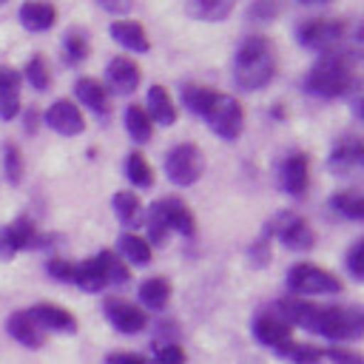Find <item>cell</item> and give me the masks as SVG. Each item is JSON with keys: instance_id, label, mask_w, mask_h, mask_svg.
Instances as JSON below:
<instances>
[{"instance_id": "20", "label": "cell", "mask_w": 364, "mask_h": 364, "mask_svg": "<svg viewBox=\"0 0 364 364\" xmlns=\"http://www.w3.org/2000/svg\"><path fill=\"white\" fill-rule=\"evenodd\" d=\"M111 37L119 46H125L128 51H136V54H145L151 48L148 34H145V28L136 20H114L111 23Z\"/></svg>"}, {"instance_id": "6", "label": "cell", "mask_w": 364, "mask_h": 364, "mask_svg": "<svg viewBox=\"0 0 364 364\" xmlns=\"http://www.w3.org/2000/svg\"><path fill=\"white\" fill-rule=\"evenodd\" d=\"M344 23L341 20H330V17H316V20H304L296 28V40L310 48V51H338V43L344 40Z\"/></svg>"}, {"instance_id": "25", "label": "cell", "mask_w": 364, "mask_h": 364, "mask_svg": "<svg viewBox=\"0 0 364 364\" xmlns=\"http://www.w3.org/2000/svg\"><path fill=\"white\" fill-rule=\"evenodd\" d=\"M74 91H77L80 102L88 105L91 111H97V114H108V91L102 88L100 80L82 77V80H77V88H74Z\"/></svg>"}, {"instance_id": "32", "label": "cell", "mask_w": 364, "mask_h": 364, "mask_svg": "<svg viewBox=\"0 0 364 364\" xmlns=\"http://www.w3.org/2000/svg\"><path fill=\"white\" fill-rule=\"evenodd\" d=\"M330 205H333L338 213L350 216V219H361V216H364V196H361L358 191L333 193V196H330Z\"/></svg>"}, {"instance_id": "10", "label": "cell", "mask_w": 364, "mask_h": 364, "mask_svg": "<svg viewBox=\"0 0 364 364\" xmlns=\"http://www.w3.org/2000/svg\"><path fill=\"white\" fill-rule=\"evenodd\" d=\"M105 316L119 333H139L148 324L145 310L125 299H105Z\"/></svg>"}, {"instance_id": "18", "label": "cell", "mask_w": 364, "mask_h": 364, "mask_svg": "<svg viewBox=\"0 0 364 364\" xmlns=\"http://www.w3.org/2000/svg\"><path fill=\"white\" fill-rule=\"evenodd\" d=\"M6 330H9V336H11L14 341H20L23 347H31V350H37V347L43 344V338H46V333L31 321V316H28L26 310L11 313L9 321H6Z\"/></svg>"}, {"instance_id": "34", "label": "cell", "mask_w": 364, "mask_h": 364, "mask_svg": "<svg viewBox=\"0 0 364 364\" xmlns=\"http://www.w3.org/2000/svg\"><path fill=\"white\" fill-rule=\"evenodd\" d=\"M282 355H284L287 361H293V364H321L324 350H318V347H313V344L290 341V344L282 350Z\"/></svg>"}, {"instance_id": "19", "label": "cell", "mask_w": 364, "mask_h": 364, "mask_svg": "<svg viewBox=\"0 0 364 364\" xmlns=\"http://www.w3.org/2000/svg\"><path fill=\"white\" fill-rule=\"evenodd\" d=\"M20 111V74L9 65L0 68V119H14Z\"/></svg>"}, {"instance_id": "9", "label": "cell", "mask_w": 364, "mask_h": 364, "mask_svg": "<svg viewBox=\"0 0 364 364\" xmlns=\"http://www.w3.org/2000/svg\"><path fill=\"white\" fill-rule=\"evenodd\" d=\"M37 242H40V233H37L34 222L26 219V216H20V219H14L11 225L0 228V259L9 262L17 250L31 247V245H37Z\"/></svg>"}, {"instance_id": "35", "label": "cell", "mask_w": 364, "mask_h": 364, "mask_svg": "<svg viewBox=\"0 0 364 364\" xmlns=\"http://www.w3.org/2000/svg\"><path fill=\"white\" fill-rule=\"evenodd\" d=\"M145 225H148V233H151V242L154 245H162L165 239H168V222H165V213H162V208H159V202H154L151 208H148V216H145Z\"/></svg>"}, {"instance_id": "33", "label": "cell", "mask_w": 364, "mask_h": 364, "mask_svg": "<svg viewBox=\"0 0 364 364\" xmlns=\"http://www.w3.org/2000/svg\"><path fill=\"white\" fill-rule=\"evenodd\" d=\"M97 259H100V264H102V273H105V282H108V284H125V282L131 279V273H128V267L122 264V259L114 256L111 250L97 253Z\"/></svg>"}, {"instance_id": "39", "label": "cell", "mask_w": 364, "mask_h": 364, "mask_svg": "<svg viewBox=\"0 0 364 364\" xmlns=\"http://www.w3.org/2000/svg\"><path fill=\"white\" fill-rule=\"evenodd\" d=\"M347 270L353 279H364V239L353 242V247L347 250Z\"/></svg>"}, {"instance_id": "4", "label": "cell", "mask_w": 364, "mask_h": 364, "mask_svg": "<svg viewBox=\"0 0 364 364\" xmlns=\"http://www.w3.org/2000/svg\"><path fill=\"white\" fill-rule=\"evenodd\" d=\"M205 171V154L199 151V145L193 142H179L176 148L168 151L165 156V173L173 185L179 188H188L193 185Z\"/></svg>"}, {"instance_id": "38", "label": "cell", "mask_w": 364, "mask_h": 364, "mask_svg": "<svg viewBox=\"0 0 364 364\" xmlns=\"http://www.w3.org/2000/svg\"><path fill=\"white\" fill-rule=\"evenodd\" d=\"M63 48H65V63H82L85 60V54H88V40L80 34V31H71L68 37H65V43H63Z\"/></svg>"}, {"instance_id": "41", "label": "cell", "mask_w": 364, "mask_h": 364, "mask_svg": "<svg viewBox=\"0 0 364 364\" xmlns=\"http://www.w3.org/2000/svg\"><path fill=\"white\" fill-rule=\"evenodd\" d=\"M48 273H51L57 282H74V264H71L68 259H60V256L48 259Z\"/></svg>"}, {"instance_id": "29", "label": "cell", "mask_w": 364, "mask_h": 364, "mask_svg": "<svg viewBox=\"0 0 364 364\" xmlns=\"http://www.w3.org/2000/svg\"><path fill=\"white\" fill-rule=\"evenodd\" d=\"M125 128H128V134H131L134 142H148L151 134H154V122L148 119L145 108L136 105V102H131L125 108Z\"/></svg>"}, {"instance_id": "27", "label": "cell", "mask_w": 364, "mask_h": 364, "mask_svg": "<svg viewBox=\"0 0 364 364\" xmlns=\"http://www.w3.org/2000/svg\"><path fill=\"white\" fill-rule=\"evenodd\" d=\"M168 299H171V282H168L165 276H151V279L142 282V287H139V301H142L145 307L162 310V307L168 304Z\"/></svg>"}, {"instance_id": "28", "label": "cell", "mask_w": 364, "mask_h": 364, "mask_svg": "<svg viewBox=\"0 0 364 364\" xmlns=\"http://www.w3.org/2000/svg\"><path fill=\"white\" fill-rule=\"evenodd\" d=\"M185 11L196 20H225L233 11L230 0H191L185 3Z\"/></svg>"}, {"instance_id": "26", "label": "cell", "mask_w": 364, "mask_h": 364, "mask_svg": "<svg viewBox=\"0 0 364 364\" xmlns=\"http://www.w3.org/2000/svg\"><path fill=\"white\" fill-rule=\"evenodd\" d=\"M74 284H80L82 290H88V293H97V290H102L108 282H105V273H102V264H100V259L94 256V259H85V262H80V264H74Z\"/></svg>"}, {"instance_id": "17", "label": "cell", "mask_w": 364, "mask_h": 364, "mask_svg": "<svg viewBox=\"0 0 364 364\" xmlns=\"http://www.w3.org/2000/svg\"><path fill=\"white\" fill-rule=\"evenodd\" d=\"M156 202H159V208H162L165 222H168L171 230H176V233H182V236H193V233H196V219H193L191 208H188L179 196H162V199H156Z\"/></svg>"}, {"instance_id": "3", "label": "cell", "mask_w": 364, "mask_h": 364, "mask_svg": "<svg viewBox=\"0 0 364 364\" xmlns=\"http://www.w3.org/2000/svg\"><path fill=\"white\" fill-rule=\"evenodd\" d=\"M364 318L358 310H344V307H316L310 318V333H318L333 341H350L361 336Z\"/></svg>"}, {"instance_id": "7", "label": "cell", "mask_w": 364, "mask_h": 364, "mask_svg": "<svg viewBox=\"0 0 364 364\" xmlns=\"http://www.w3.org/2000/svg\"><path fill=\"white\" fill-rule=\"evenodd\" d=\"M270 236H276L287 250H296V253L310 250L313 242H316L313 228L293 210H282L270 219Z\"/></svg>"}, {"instance_id": "13", "label": "cell", "mask_w": 364, "mask_h": 364, "mask_svg": "<svg viewBox=\"0 0 364 364\" xmlns=\"http://www.w3.org/2000/svg\"><path fill=\"white\" fill-rule=\"evenodd\" d=\"M253 336H256L264 347H270L273 353H279V355H282V350L293 341V330H290L282 318H276L273 313H264V316H259V318L253 321Z\"/></svg>"}, {"instance_id": "8", "label": "cell", "mask_w": 364, "mask_h": 364, "mask_svg": "<svg viewBox=\"0 0 364 364\" xmlns=\"http://www.w3.org/2000/svg\"><path fill=\"white\" fill-rule=\"evenodd\" d=\"M205 119L213 128V134L222 136V139H228V142L236 139L242 134V128H245V111H242L239 100L225 97V94L216 97V102L210 105V111H208Z\"/></svg>"}, {"instance_id": "31", "label": "cell", "mask_w": 364, "mask_h": 364, "mask_svg": "<svg viewBox=\"0 0 364 364\" xmlns=\"http://www.w3.org/2000/svg\"><path fill=\"white\" fill-rule=\"evenodd\" d=\"M119 256H125L131 264H148L151 262V245L142 239V236H136V233H125L122 239H119Z\"/></svg>"}, {"instance_id": "16", "label": "cell", "mask_w": 364, "mask_h": 364, "mask_svg": "<svg viewBox=\"0 0 364 364\" xmlns=\"http://www.w3.org/2000/svg\"><path fill=\"white\" fill-rule=\"evenodd\" d=\"M361 162H364V142L358 136H341L333 145L330 159H327V165H330L333 173H350Z\"/></svg>"}, {"instance_id": "45", "label": "cell", "mask_w": 364, "mask_h": 364, "mask_svg": "<svg viewBox=\"0 0 364 364\" xmlns=\"http://www.w3.org/2000/svg\"><path fill=\"white\" fill-rule=\"evenodd\" d=\"M250 14L253 17H273L276 14V3H253Z\"/></svg>"}, {"instance_id": "44", "label": "cell", "mask_w": 364, "mask_h": 364, "mask_svg": "<svg viewBox=\"0 0 364 364\" xmlns=\"http://www.w3.org/2000/svg\"><path fill=\"white\" fill-rule=\"evenodd\" d=\"M97 6H102L105 11H119V14H128L134 3H131V0H117V3H111V0H100Z\"/></svg>"}, {"instance_id": "36", "label": "cell", "mask_w": 364, "mask_h": 364, "mask_svg": "<svg viewBox=\"0 0 364 364\" xmlns=\"http://www.w3.org/2000/svg\"><path fill=\"white\" fill-rule=\"evenodd\" d=\"M3 165H6V179L11 185H17L23 179V154H20V148L14 142H6V148H3Z\"/></svg>"}, {"instance_id": "1", "label": "cell", "mask_w": 364, "mask_h": 364, "mask_svg": "<svg viewBox=\"0 0 364 364\" xmlns=\"http://www.w3.org/2000/svg\"><path fill=\"white\" fill-rule=\"evenodd\" d=\"M276 74V48L267 37H247L233 60V80L242 91L264 88Z\"/></svg>"}, {"instance_id": "15", "label": "cell", "mask_w": 364, "mask_h": 364, "mask_svg": "<svg viewBox=\"0 0 364 364\" xmlns=\"http://www.w3.org/2000/svg\"><path fill=\"white\" fill-rule=\"evenodd\" d=\"M28 316H31V321L46 333V330H54V333H74L77 330V318L68 313V310H63V307H57V304H48V301H43V304H34L31 310H26Z\"/></svg>"}, {"instance_id": "24", "label": "cell", "mask_w": 364, "mask_h": 364, "mask_svg": "<svg viewBox=\"0 0 364 364\" xmlns=\"http://www.w3.org/2000/svg\"><path fill=\"white\" fill-rule=\"evenodd\" d=\"M216 97H219V91L216 88H210V85H196V82H188L185 88H182V102L188 105V111H193L196 117H208V111H210V105L216 102Z\"/></svg>"}, {"instance_id": "14", "label": "cell", "mask_w": 364, "mask_h": 364, "mask_svg": "<svg viewBox=\"0 0 364 364\" xmlns=\"http://www.w3.org/2000/svg\"><path fill=\"white\" fill-rule=\"evenodd\" d=\"M105 74H108V85L114 88V94H122V97L134 94L139 80H142V71L131 57H114L108 63Z\"/></svg>"}, {"instance_id": "2", "label": "cell", "mask_w": 364, "mask_h": 364, "mask_svg": "<svg viewBox=\"0 0 364 364\" xmlns=\"http://www.w3.org/2000/svg\"><path fill=\"white\" fill-rule=\"evenodd\" d=\"M355 82V60L350 51H330L324 54L307 74L304 80V88L313 94V97H324V100H333V97H341L353 88Z\"/></svg>"}, {"instance_id": "37", "label": "cell", "mask_w": 364, "mask_h": 364, "mask_svg": "<svg viewBox=\"0 0 364 364\" xmlns=\"http://www.w3.org/2000/svg\"><path fill=\"white\" fill-rule=\"evenodd\" d=\"M26 80L37 88V91H46L51 85V77H48V65H46V57H31L28 65H26Z\"/></svg>"}, {"instance_id": "22", "label": "cell", "mask_w": 364, "mask_h": 364, "mask_svg": "<svg viewBox=\"0 0 364 364\" xmlns=\"http://www.w3.org/2000/svg\"><path fill=\"white\" fill-rule=\"evenodd\" d=\"M57 20V9L51 3H23L20 6V23L28 28V31H46L51 28Z\"/></svg>"}, {"instance_id": "21", "label": "cell", "mask_w": 364, "mask_h": 364, "mask_svg": "<svg viewBox=\"0 0 364 364\" xmlns=\"http://www.w3.org/2000/svg\"><path fill=\"white\" fill-rule=\"evenodd\" d=\"M148 119L151 122H159V125H173L176 122V105L168 94L165 85H151L148 88V108H145Z\"/></svg>"}, {"instance_id": "40", "label": "cell", "mask_w": 364, "mask_h": 364, "mask_svg": "<svg viewBox=\"0 0 364 364\" xmlns=\"http://www.w3.org/2000/svg\"><path fill=\"white\" fill-rule=\"evenodd\" d=\"M154 350H156V361H159V364H185V350H182V344H176V341L159 344V347H154Z\"/></svg>"}, {"instance_id": "5", "label": "cell", "mask_w": 364, "mask_h": 364, "mask_svg": "<svg viewBox=\"0 0 364 364\" xmlns=\"http://www.w3.org/2000/svg\"><path fill=\"white\" fill-rule=\"evenodd\" d=\"M287 284L296 293H304V296H333V293H341V279H336L330 270H324L318 264H310V262L293 264L287 270Z\"/></svg>"}, {"instance_id": "23", "label": "cell", "mask_w": 364, "mask_h": 364, "mask_svg": "<svg viewBox=\"0 0 364 364\" xmlns=\"http://www.w3.org/2000/svg\"><path fill=\"white\" fill-rule=\"evenodd\" d=\"M114 210H117V219L125 225V228H139L142 219H145V210H142V202L134 191H119L114 193Z\"/></svg>"}, {"instance_id": "12", "label": "cell", "mask_w": 364, "mask_h": 364, "mask_svg": "<svg viewBox=\"0 0 364 364\" xmlns=\"http://www.w3.org/2000/svg\"><path fill=\"white\" fill-rule=\"evenodd\" d=\"M43 119H46V125H48L51 131H57V134H63V136H74V134H80V131L85 128L82 111H80L74 102H68V100L54 102V105L46 111Z\"/></svg>"}, {"instance_id": "30", "label": "cell", "mask_w": 364, "mask_h": 364, "mask_svg": "<svg viewBox=\"0 0 364 364\" xmlns=\"http://www.w3.org/2000/svg\"><path fill=\"white\" fill-rule=\"evenodd\" d=\"M125 173H128V179H131L134 188H151L154 185V171H151V165H148V159H145L142 151H131L128 154Z\"/></svg>"}, {"instance_id": "11", "label": "cell", "mask_w": 364, "mask_h": 364, "mask_svg": "<svg viewBox=\"0 0 364 364\" xmlns=\"http://www.w3.org/2000/svg\"><path fill=\"white\" fill-rule=\"evenodd\" d=\"M307 182H310V159L304 154H290L279 165V185H282V191H287L290 196H301L307 191Z\"/></svg>"}, {"instance_id": "43", "label": "cell", "mask_w": 364, "mask_h": 364, "mask_svg": "<svg viewBox=\"0 0 364 364\" xmlns=\"http://www.w3.org/2000/svg\"><path fill=\"white\" fill-rule=\"evenodd\" d=\"M105 364H145V358L136 353H111L105 358Z\"/></svg>"}, {"instance_id": "42", "label": "cell", "mask_w": 364, "mask_h": 364, "mask_svg": "<svg viewBox=\"0 0 364 364\" xmlns=\"http://www.w3.org/2000/svg\"><path fill=\"white\" fill-rule=\"evenodd\" d=\"M333 364H361V358L355 355V353H350V350H344V347H330L327 353H324Z\"/></svg>"}]
</instances>
